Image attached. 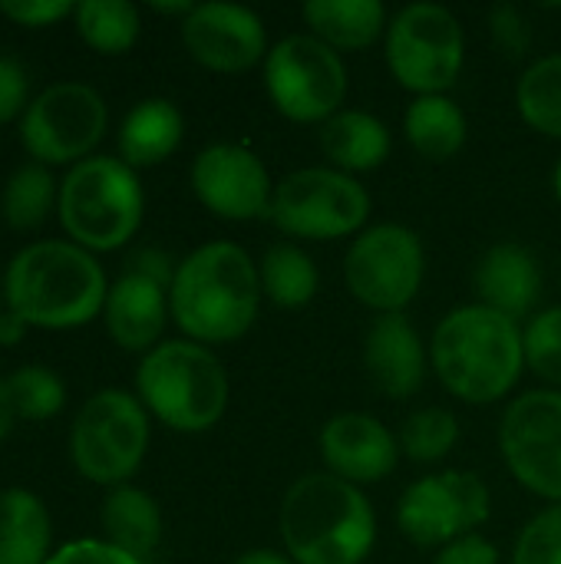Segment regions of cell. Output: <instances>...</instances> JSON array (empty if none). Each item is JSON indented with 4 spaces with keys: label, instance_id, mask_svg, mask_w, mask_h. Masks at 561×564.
Segmentation results:
<instances>
[{
    "label": "cell",
    "instance_id": "cell-15",
    "mask_svg": "<svg viewBox=\"0 0 561 564\" xmlns=\"http://www.w3.org/2000/svg\"><path fill=\"white\" fill-rule=\"evenodd\" d=\"M192 192L218 218H271L274 185L265 162L235 142H215L192 162Z\"/></svg>",
    "mask_w": 561,
    "mask_h": 564
},
{
    "label": "cell",
    "instance_id": "cell-4",
    "mask_svg": "<svg viewBox=\"0 0 561 564\" xmlns=\"http://www.w3.org/2000/svg\"><path fill=\"white\" fill-rule=\"evenodd\" d=\"M281 539L294 564H360L377 542V516L360 486L308 473L284 492Z\"/></svg>",
    "mask_w": 561,
    "mask_h": 564
},
{
    "label": "cell",
    "instance_id": "cell-8",
    "mask_svg": "<svg viewBox=\"0 0 561 564\" xmlns=\"http://www.w3.org/2000/svg\"><path fill=\"white\" fill-rule=\"evenodd\" d=\"M466 59V36L443 3H410L387 23V66L417 96H446Z\"/></svg>",
    "mask_w": 561,
    "mask_h": 564
},
{
    "label": "cell",
    "instance_id": "cell-32",
    "mask_svg": "<svg viewBox=\"0 0 561 564\" xmlns=\"http://www.w3.org/2000/svg\"><path fill=\"white\" fill-rule=\"evenodd\" d=\"M460 440V423L450 410L427 406L407 416L400 430V453H407L413 463H440L450 456V449Z\"/></svg>",
    "mask_w": 561,
    "mask_h": 564
},
{
    "label": "cell",
    "instance_id": "cell-7",
    "mask_svg": "<svg viewBox=\"0 0 561 564\" xmlns=\"http://www.w3.org/2000/svg\"><path fill=\"white\" fill-rule=\"evenodd\" d=\"M149 453V410L126 390L93 393L69 426V459L86 482L126 486Z\"/></svg>",
    "mask_w": 561,
    "mask_h": 564
},
{
    "label": "cell",
    "instance_id": "cell-35",
    "mask_svg": "<svg viewBox=\"0 0 561 564\" xmlns=\"http://www.w3.org/2000/svg\"><path fill=\"white\" fill-rule=\"evenodd\" d=\"M26 106H30V76H26V69L17 59L0 56V126L23 116Z\"/></svg>",
    "mask_w": 561,
    "mask_h": 564
},
{
    "label": "cell",
    "instance_id": "cell-23",
    "mask_svg": "<svg viewBox=\"0 0 561 564\" xmlns=\"http://www.w3.org/2000/svg\"><path fill=\"white\" fill-rule=\"evenodd\" d=\"M103 532L106 542L116 545L119 552L132 555V558H149L159 542H162V512L159 502L136 489V486H116L109 489V496L103 499Z\"/></svg>",
    "mask_w": 561,
    "mask_h": 564
},
{
    "label": "cell",
    "instance_id": "cell-17",
    "mask_svg": "<svg viewBox=\"0 0 561 564\" xmlns=\"http://www.w3.org/2000/svg\"><path fill=\"white\" fill-rule=\"evenodd\" d=\"M321 456L327 473L350 482H384L400 459V440L370 413H337L321 430Z\"/></svg>",
    "mask_w": 561,
    "mask_h": 564
},
{
    "label": "cell",
    "instance_id": "cell-39",
    "mask_svg": "<svg viewBox=\"0 0 561 564\" xmlns=\"http://www.w3.org/2000/svg\"><path fill=\"white\" fill-rule=\"evenodd\" d=\"M433 564H499V552L483 535H466V539L446 545Z\"/></svg>",
    "mask_w": 561,
    "mask_h": 564
},
{
    "label": "cell",
    "instance_id": "cell-29",
    "mask_svg": "<svg viewBox=\"0 0 561 564\" xmlns=\"http://www.w3.org/2000/svg\"><path fill=\"white\" fill-rule=\"evenodd\" d=\"M83 43L103 56H122L136 46L142 20L129 0H83L73 10Z\"/></svg>",
    "mask_w": 561,
    "mask_h": 564
},
{
    "label": "cell",
    "instance_id": "cell-28",
    "mask_svg": "<svg viewBox=\"0 0 561 564\" xmlns=\"http://www.w3.org/2000/svg\"><path fill=\"white\" fill-rule=\"evenodd\" d=\"M56 202H60V185L53 172L40 162H26L7 178L0 195V212L7 228L33 231L56 212Z\"/></svg>",
    "mask_w": 561,
    "mask_h": 564
},
{
    "label": "cell",
    "instance_id": "cell-27",
    "mask_svg": "<svg viewBox=\"0 0 561 564\" xmlns=\"http://www.w3.org/2000/svg\"><path fill=\"white\" fill-rule=\"evenodd\" d=\"M258 274H261V294L278 304V307H288V311H298L304 304L314 301L317 294V264L311 261L308 251H301L298 245H274L265 251L261 264H258Z\"/></svg>",
    "mask_w": 561,
    "mask_h": 564
},
{
    "label": "cell",
    "instance_id": "cell-1",
    "mask_svg": "<svg viewBox=\"0 0 561 564\" xmlns=\"http://www.w3.org/2000/svg\"><path fill=\"white\" fill-rule=\"evenodd\" d=\"M261 274L235 241H208L179 261L169 311L195 344H231L245 337L261 307Z\"/></svg>",
    "mask_w": 561,
    "mask_h": 564
},
{
    "label": "cell",
    "instance_id": "cell-37",
    "mask_svg": "<svg viewBox=\"0 0 561 564\" xmlns=\"http://www.w3.org/2000/svg\"><path fill=\"white\" fill-rule=\"evenodd\" d=\"M46 564H145L142 558H132L126 552H119L109 542H96V539H79L69 542L63 549H56Z\"/></svg>",
    "mask_w": 561,
    "mask_h": 564
},
{
    "label": "cell",
    "instance_id": "cell-13",
    "mask_svg": "<svg viewBox=\"0 0 561 564\" xmlns=\"http://www.w3.org/2000/svg\"><path fill=\"white\" fill-rule=\"evenodd\" d=\"M493 499L486 482L466 469H446L417 479L397 506V525L417 549H446L476 535L489 522Z\"/></svg>",
    "mask_w": 561,
    "mask_h": 564
},
{
    "label": "cell",
    "instance_id": "cell-43",
    "mask_svg": "<svg viewBox=\"0 0 561 564\" xmlns=\"http://www.w3.org/2000/svg\"><path fill=\"white\" fill-rule=\"evenodd\" d=\"M235 564H294L288 555H281V552H271V549H251V552H245V555H238Z\"/></svg>",
    "mask_w": 561,
    "mask_h": 564
},
{
    "label": "cell",
    "instance_id": "cell-11",
    "mask_svg": "<svg viewBox=\"0 0 561 564\" xmlns=\"http://www.w3.org/2000/svg\"><path fill=\"white\" fill-rule=\"evenodd\" d=\"M109 109L106 99L76 79H63L46 86L40 96L30 99L20 119L23 149L40 165H76L93 155L99 139L106 135Z\"/></svg>",
    "mask_w": 561,
    "mask_h": 564
},
{
    "label": "cell",
    "instance_id": "cell-22",
    "mask_svg": "<svg viewBox=\"0 0 561 564\" xmlns=\"http://www.w3.org/2000/svg\"><path fill=\"white\" fill-rule=\"evenodd\" d=\"M321 149L337 172H374L387 162L393 139L384 119L364 109H341L321 126Z\"/></svg>",
    "mask_w": 561,
    "mask_h": 564
},
{
    "label": "cell",
    "instance_id": "cell-45",
    "mask_svg": "<svg viewBox=\"0 0 561 564\" xmlns=\"http://www.w3.org/2000/svg\"><path fill=\"white\" fill-rule=\"evenodd\" d=\"M555 195H559V202H561V162L555 165Z\"/></svg>",
    "mask_w": 561,
    "mask_h": 564
},
{
    "label": "cell",
    "instance_id": "cell-46",
    "mask_svg": "<svg viewBox=\"0 0 561 564\" xmlns=\"http://www.w3.org/2000/svg\"><path fill=\"white\" fill-rule=\"evenodd\" d=\"M0 301H3V294H0ZM0 314H3V311H0Z\"/></svg>",
    "mask_w": 561,
    "mask_h": 564
},
{
    "label": "cell",
    "instance_id": "cell-38",
    "mask_svg": "<svg viewBox=\"0 0 561 564\" xmlns=\"http://www.w3.org/2000/svg\"><path fill=\"white\" fill-rule=\"evenodd\" d=\"M489 26H493V36H496V43H499L503 53H509L513 59L526 53V46H529V26H526L522 13L513 3L493 7Z\"/></svg>",
    "mask_w": 561,
    "mask_h": 564
},
{
    "label": "cell",
    "instance_id": "cell-25",
    "mask_svg": "<svg viewBox=\"0 0 561 564\" xmlns=\"http://www.w3.org/2000/svg\"><path fill=\"white\" fill-rule=\"evenodd\" d=\"M304 23L311 36L331 50H367L387 33V10L380 0H308Z\"/></svg>",
    "mask_w": 561,
    "mask_h": 564
},
{
    "label": "cell",
    "instance_id": "cell-12",
    "mask_svg": "<svg viewBox=\"0 0 561 564\" xmlns=\"http://www.w3.org/2000/svg\"><path fill=\"white\" fill-rule=\"evenodd\" d=\"M423 274V241L413 228L397 221L364 228L344 258V281L350 294L377 314H403V307L420 294Z\"/></svg>",
    "mask_w": 561,
    "mask_h": 564
},
{
    "label": "cell",
    "instance_id": "cell-42",
    "mask_svg": "<svg viewBox=\"0 0 561 564\" xmlns=\"http://www.w3.org/2000/svg\"><path fill=\"white\" fill-rule=\"evenodd\" d=\"M13 423H17V410H13V400H10L7 380H0V443L10 436Z\"/></svg>",
    "mask_w": 561,
    "mask_h": 564
},
{
    "label": "cell",
    "instance_id": "cell-36",
    "mask_svg": "<svg viewBox=\"0 0 561 564\" xmlns=\"http://www.w3.org/2000/svg\"><path fill=\"white\" fill-rule=\"evenodd\" d=\"M76 3L69 0H3L0 13L20 26H50L63 17H69Z\"/></svg>",
    "mask_w": 561,
    "mask_h": 564
},
{
    "label": "cell",
    "instance_id": "cell-41",
    "mask_svg": "<svg viewBox=\"0 0 561 564\" xmlns=\"http://www.w3.org/2000/svg\"><path fill=\"white\" fill-rule=\"evenodd\" d=\"M26 330H30V324L23 317H17L13 311L0 314V347H17Z\"/></svg>",
    "mask_w": 561,
    "mask_h": 564
},
{
    "label": "cell",
    "instance_id": "cell-16",
    "mask_svg": "<svg viewBox=\"0 0 561 564\" xmlns=\"http://www.w3.org/2000/svg\"><path fill=\"white\" fill-rule=\"evenodd\" d=\"M188 56L215 73H241L268 56V30L261 17L241 3H195L182 20Z\"/></svg>",
    "mask_w": 561,
    "mask_h": 564
},
{
    "label": "cell",
    "instance_id": "cell-19",
    "mask_svg": "<svg viewBox=\"0 0 561 564\" xmlns=\"http://www.w3.org/2000/svg\"><path fill=\"white\" fill-rule=\"evenodd\" d=\"M169 314H172L169 311V288L152 281V278L126 271L119 281L109 284L103 321H106L109 337L122 350H129V354L155 350Z\"/></svg>",
    "mask_w": 561,
    "mask_h": 564
},
{
    "label": "cell",
    "instance_id": "cell-33",
    "mask_svg": "<svg viewBox=\"0 0 561 564\" xmlns=\"http://www.w3.org/2000/svg\"><path fill=\"white\" fill-rule=\"evenodd\" d=\"M522 344H526V367L561 390V304L539 311L526 324Z\"/></svg>",
    "mask_w": 561,
    "mask_h": 564
},
{
    "label": "cell",
    "instance_id": "cell-14",
    "mask_svg": "<svg viewBox=\"0 0 561 564\" xmlns=\"http://www.w3.org/2000/svg\"><path fill=\"white\" fill-rule=\"evenodd\" d=\"M499 453L519 486L561 502V390L516 397L499 426Z\"/></svg>",
    "mask_w": 561,
    "mask_h": 564
},
{
    "label": "cell",
    "instance_id": "cell-44",
    "mask_svg": "<svg viewBox=\"0 0 561 564\" xmlns=\"http://www.w3.org/2000/svg\"><path fill=\"white\" fill-rule=\"evenodd\" d=\"M152 10L155 13H172V17H188L192 10H195V3H188V0H175V3H162V0H152Z\"/></svg>",
    "mask_w": 561,
    "mask_h": 564
},
{
    "label": "cell",
    "instance_id": "cell-10",
    "mask_svg": "<svg viewBox=\"0 0 561 564\" xmlns=\"http://www.w3.org/2000/svg\"><path fill=\"white\" fill-rule=\"evenodd\" d=\"M370 215L367 188L337 169H298L274 185L271 221L308 241H334L360 231Z\"/></svg>",
    "mask_w": 561,
    "mask_h": 564
},
{
    "label": "cell",
    "instance_id": "cell-31",
    "mask_svg": "<svg viewBox=\"0 0 561 564\" xmlns=\"http://www.w3.org/2000/svg\"><path fill=\"white\" fill-rule=\"evenodd\" d=\"M7 390H10L17 420H26V423L53 420L66 403L63 380L50 367H40V364H26V367L13 370L7 377Z\"/></svg>",
    "mask_w": 561,
    "mask_h": 564
},
{
    "label": "cell",
    "instance_id": "cell-34",
    "mask_svg": "<svg viewBox=\"0 0 561 564\" xmlns=\"http://www.w3.org/2000/svg\"><path fill=\"white\" fill-rule=\"evenodd\" d=\"M513 564H561V502L542 509L516 539Z\"/></svg>",
    "mask_w": 561,
    "mask_h": 564
},
{
    "label": "cell",
    "instance_id": "cell-21",
    "mask_svg": "<svg viewBox=\"0 0 561 564\" xmlns=\"http://www.w3.org/2000/svg\"><path fill=\"white\" fill-rule=\"evenodd\" d=\"M185 132V119L175 102L149 96L136 102L119 126V155L129 169H149L165 162Z\"/></svg>",
    "mask_w": 561,
    "mask_h": 564
},
{
    "label": "cell",
    "instance_id": "cell-9",
    "mask_svg": "<svg viewBox=\"0 0 561 564\" xmlns=\"http://www.w3.org/2000/svg\"><path fill=\"white\" fill-rule=\"evenodd\" d=\"M347 66L311 33L278 40L265 56V89L291 122H327L347 99Z\"/></svg>",
    "mask_w": 561,
    "mask_h": 564
},
{
    "label": "cell",
    "instance_id": "cell-5",
    "mask_svg": "<svg viewBox=\"0 0 561 564\" xmlns=\"http://www.w3.org/2000/svg\"><path fill=\"white\" fill-rule=\"evenodd\" d=\"M136 393L169 430L205 433L225 416L228 377L208 347L195 340H169L142 357Z\"/></svg>",
    "mask_w": 561,
    "mask_h": 564
},
{
    "label": "cell",
    "instance_id": "cell-40",
    "mask_svg": "<svg viewBox=\"0 0 561 564\" xmlns=\"http://www.w3.org/2000/svg\"><path fill=\"white\" fill-rule=\"evenodd\" d=\"M126 271H136V274H145L165 288H172V278H175V268H172V258L159 248H142L129 258V268Z\"/></svg>",
    "mask_w": 561,
    "mask_h": 564
},
{
    "label": "cell",
    "instance_id": "cell-6",
    "mask_svg": "<svg viewBox=\"0 0 561 564\" xmlns=\"http://www.w3.org/2000/svg\"><path fill=\"white\" fill-rule=\"evenodd\" d=\"M145 195L136 169L112 155L76 162L60 182L56 218L73 245L86 251H116L142 225Z\"/></svg>",
    "mask_w": 561,
    "mask_h": 564
},
{
    "label": "cell",
    "instance_id": "cell-18",
    "mask_svg": "<svg viewBox=\"0 0 561 564\" xmlns=\"http://www.w3.org/2000/svg\"><path fill=\"white\" fill-rule=\"evenodd\" d=\"M364 367L374 387L390 400L413 397L427 380V350L403 314H380L364 340Z\"/></svg>",
    "mask_w": 561,
    "mask_h": 564
},
{
    "label": "cell",
    "instance_id": "cell-30",
    "mask_svg": "<svg viewBox=\"0 0 561 564\" xmlns=\"http://www.w3.org/2000/svg\"><path fill=\"white\" fill-rule=\"evenodd\" d=\"M519 116L542 135L561 139V53L536 59L516 86Z\"/></svg>",
    "mask_w": 561,
    "mask_h": 564
},
{
    "label": "cell",
    "instance_id": "cell-24",
    "mask_svg": "<svg viewBox=\"0 0 561 564\" xmlns=\"http://www.w3.org/2000/svg\"><path fill=\"white\" fill-rule=\"evenodd\" d=\"M50 512L30 489L0 492V564L50 562Z\"/></svg>",
    "mask_w": 561,
    "mask_h": 564
},
{
    "label": "cell",
    "instance_id": "cell-3",
    "mask_svg": "<svg viewBox=\"0 0 561 564\" xmlns=\"http://www.w3.org/2000/svg\"><path fill=\"white\" fill-rule=\"evenodd\" d=\"M430 364L440 383L463 403H496L526 370L522 327L483 304L456 307L433 330Z\"/></svg>",
    "mask_w": 561,
    "mask_h": 564
},
{
    "label": "cell",
    "instance_id": "cell-2",
    "mask_svg": "<svg viewBox=\"0 0 561 564\" xmlns=\"http://www.w3.org/2000/svg\"><path fill=\"white\" fill-rule=\"evenodd\" d=\"M106 271L96 254L60 238L20 248L3 271L7 311L30 327L73 330L89 324L106 307Z\"/></svg>",
    "mask_w": 561,
    "mask_h": 564
},
{
    "label": "cell",
    "instance_id": "cell-20",
    "mask_svg": "<svg viewBox=\"0 0 561 564\" xmlns=\"http://www.w3.org/2000/svg\"><path fill=\"white\" fill-rule=\"evenodd\" d=\"M473 284L479 294L476 304L519 321L532 314V307L542 297V268L529 248L516 241H503L479 258Z\"/></svg>",
    "mask_w": 561,
    "mask_h": 564
},
{
    "label": "cell",
    "instance_id": "cell-26",
    "mask_svg": "<svg viewBox=\"0 0 561 564\" xmlns=\"http://www.w3.org/2000/svg\"><path fill=\"white\" fill-rule=\"evenodd\" d=\"M407 142L430 162L453 159L466 142V116L450 96H417L403 116Z\"/></svg>",
    "mask_w": 561,
    "mask_h": 564
}]
</instances>
